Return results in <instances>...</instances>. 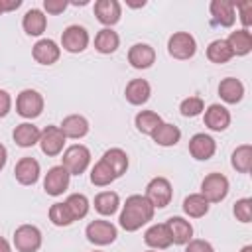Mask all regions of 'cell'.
Returning <instances> with one entry per match:
<instances>
[{"label": "cell", "instance_id": "7c38bea8", "mask_svg": "<svg viewBox=\"0 0 252 252\" xmlns=\"http://www.w3.org/2000/svg\"><path fill=\"white\" fill-rule=\"evenodd\" d=\"M128 61L134 69H148L156 61V51L148 43H134L128 51Z\"/></svg>", "mask_w": 252, "mask_h": 252}, {"label": "cell", "instance_id": "681fc988", "mask_svg": "<svg viewBox=\"0 0 252 252\" xmlns=\"http://www.w3.org/2000/svg\"><path fill=\"white\" fill-rule=\"evenodd\" d=\"M148 252H156V250H148Z\"/></svg>", "mask_w": 252, "mask_h": 252}, {"label": "cell", "instance_id": "83f0119b", "mask_svg": "<svg viewBox=\"0 0 252 252\" xmlns=\"http://www.w3.org/2000/svg\"><path fill=\"white\" fill-rule=\"evenodd\" d=\"M226 43H228L232 55H246L252 49V33L248 30H244V28L242 30H236V32H232L228 35Z\"/></svg>", "mask_w": 252, "mask_h": 252}, {"label": "cell", "instance_id": "ba28073f", "mask_svg": "<svg viewBox=\"0 0 252 252\" xmlns=\"http://www.w3.org/2000/svg\"><path fill=\"white\" fill-rule=\"evenodd\" d=\"M85 234L93 244H98V246L112 244L116 240V236H118L116 226L112 222H108V220H93V222H89Z\"/></svg>", "mask_w": 252, "mask_h": 252}, {"label": "cell", "instance_id": "1f68e13d", "mask_svg": "<svg viewBox=\"0 0 252 252\" xmlns=\"http://www.w3.org/2000/svg\"><path fill=\"white\" fill-rule=\"evenodd\" d=\"M207 57L213 63H226L232 59V51L226 43V39H215L207 47Z\"/></svg>", "mask_w": 252, "mask_h": 252}, {"label": "cell", "instance_id": "f35d334b", "mask_svg": "<svg viewBox=\"0 0 252 252\" xmlns=\"http://www.w3.org/2000/svg\"><path fill=\"white\" fill-rule=\"evenodd\" d=\"M234 215L240 222H250L252 220V199H248V197L238 199L234 203Z\"/></svg>", "mask_w": 252, "mask_h": 252}, {"label": "cell", "instance_id": "d6986e66", "mask_svg": "<svg viewBox=\"0 0 252 252\" xmlns=\"http://www.w3.org/2000/svg\"><path fill=\"white\" fill-rule=\"evenodd\" d=\"M61 132L65 134V138H73V140H79L83 136H87L89 132V120L81 114H69L63 118L61 122Z\"/></svg>", "mask_w": 252, "mask_h": 252}, {"label": "cell", "instance_id": "7a4b0ae2", "mask_svg": "<svg viewBox=\"0 0 252 252\" xmlns=\"http://www.w3.org/2000/svg\"><path fill=\"white\" fill-rule=\"evenodd\" d=\"M91 163V152L83 144H73L63 154V167L69 171V175H81Z\"/></svg>", "mask_w": 252, "mask_h": 252}, {"label": "cell", "instance_id": "8d00e7d4", "mask_svg": "<svg viewBox=\"0 0 252 252\" xmlns=\"http://www.w3.org/2000/svg\"><path fill=\"white\" fill-rule=\"evenodd\" d=\"M49 220L55 226H69L73 222V217H71L65 203H53L49 207Z\"/></svg>", "mask_w": 252, "mask_h": 252}, {"label": "cell", "instance_id": "d4e9b609", "mask_svg": "<svg viewBox=\"0 0 252 252\" xmlns=\"http://www.w3.org/2000/svg\"><path fill=\"white\" fill-rule=\"evenodd\" d=\"M100 159L112 169L114 177L124 175L126 169H128V156H126V152L120 150V148H110V150H106Z\"/></svg>", "mask_w": 252, "mask_h": 252}, {"label": "cell", "instance_id": "52a82bcc", "mask_svg": "<svg viewBox=\"0 0 252 252\" xmlns=\"http://www.w3.org/2000/svg\"><path fill=\"white\" fill-rule=\"evenodd\" d=\"M14 246L18 252H37L41 246V232L33 224H22L14 232Z\"/></svg>", "mask_w": 252, "mask_h": 252}, {"label": "cell", "instance_id": "2e32d148", "mask_svg": "<svg viewBox=\"0 0 252 252\" xmlns=\"http://www.w3.org/2000/svg\"><path fill=\"white\" fill-rule=\"evenodd\" d=\"M33 59L41 65H53L59 55H61V47L53 41V39H39L35 45H33Z\"/></svg>", "mask_w": 252, "mask_h": 252}, {"label": "cell", "instance_id": "6da1fadb", "mask_svg": "<svg viewBox=\"0 0 252 252\" xmlns=\"http://www.w3.org/2000/svg\"><path fill=\"white\" fill-rule=\"evenodd\" d=\"M154 219V207L144 195H130L120 213V226L128 232L142 228L146 222Z\"/></svg>", "mask_w": 252, "mask_h": 252}, {"label": "cell", "instance_id": "4dcf8cb0", "mask_svg": "<svg viewBox=\"0 0 252 252\" xmlns=\"http://www.w3.org/2000/svg\"><path fill=\"white\" fill-rule=\"evenodd\" d=\"M118 205H120V197L114 191H102V193H98L94 197V209L100 215H104V217L114 215L116 209H118Z\"/></svg>", "mask_w": 252, "mask_h": 252}, {"label": "cell", "instance_id": "e575fe53", "mask_svg": "<svg viewBox=\"0 0 252 252\" xmlns=\"http://www.w3.org/2000/svg\"><path fill=\"white\" fill-rule=\"evenodd\" d=\"M114 179H116V177H114L112 169H110L102 159L96 161L94 167L91 169V183L96 185V187H106V185H110Z\"/></svg>", "mask_w": 252, "mask_h": 252}, {"label": "cell", "instance_id": "bcb514c9", "mask_svg": "<svg viewBox=\"0 0 252 252\" xmlns=\"http://www.w3.org/2000/svg\"><path fill=\"white\" fill-rule=\"evenodd\" d=\"M0 252H12V250H10L8 240H6V238H2V236H0Z\"/></svg>", "mask_w": 252, "mask_h": 252}, {"label": "cell", "instance_id": "ab89813d", "mask_svg": "<svg viewBox=\"0 0 252 252\" xmlns=\"http://www.w3.org/2000/svg\"><path fill=\"white\" fill-rule=\"evenodd\" d=\"M236 10L240 12V20L244 24V30H248L252 26V2L250 0L240 2V4H236Z\"/></svg>", "mask_w": 252, "mask_h": 252}, {"label": "cell", "instance_id": "9c48e42d", "mask_svg": "<svg viewBox=\"0 0 252 252\" xmlns=\"http://www.w3.org/2000/svg\"><path fill=\"white\" fill-rule=\"evenodd\" d=\"M89 45V32L83 26H69L65 28L63 35H61V47L69 53H79L85 51Z\"/></svg>", "mask_w": 252, "mask_h": 252}, {"label": "cell", "instance_id": "3957f363", "mask_svg": "<svg viewBox=\"0 0 252 252\" xmlns=\"http://www.w3.org/2000/svg\"><path fill=\"white\" fill-rule=\"evenodd\" d=\"M16 110L24 118H37L43 110V96L33 89H24L16 98Z\"/></svg>", "mask_w": 252, "mask_h": 252}, {"label": "cell", "instance_id": "f907efd6", "mask_svg": "<svg viewBox=\"0 0 252 252\" xmlns=\"http://www.w3.org/2000/svg\"><path fill=\"white\" fill-rule=\"evenodd\" d=\"M0 14H2V8H0Z\"/></svg>", "mask_w": 252, "mask_h": 252}, {"label": "cell", "instance_id": "cb8c5ba5", "mask_svg": "<svg viewBox=\"0 0 252 252\" xmlns=\"http://www.w3.org/2000/svg\"><path fill=\"white\" fill-rule=\"evenodd\" d=\"M39 130H37V126H33L32 122H22V124H18L16 128H14V132H12V138H14V142L18 144V146H22V148H32L33 144H37L39 142Z\"/></svg>", "mask_w": 252, "mask_h": 252}, {"label": "cell", "instance_id": "ac0fdd59", "mask_svg": "<svg viewBox=\"0 0 252 252\" xmlns=\"http://www.w3.org/2000/svg\"><path fill=\"white\" fill-rule=\"evenodd\" d=\"M205 124L215 132H222L230 124V112L222 104H211L205 110Z\"/></svg>", "mask_w": 252, "mask_h": 252}, {"label": "cell", "instance_id": "816d5d0a", "mask_svg": "<svg viewBox=\"0 0 252 252\" xmlns=\"http://www.w3.org/2000/svg\"><path fill=\"white\" fill-rule=\"evenodd\" d=\"M94 252H100V250H94Z\"/></svg>", "mask_w": 252, "mask_h": 252}, {"label": "cell", "instance_id": "f1b7e54d", "mask_svg": "<svg viewBox=\"0 0 252 252\" xmlns=\"http://www.w3.org/2000/svg\"><path fill=\"white\" fill-rule=\"evenodd\" d=\"M120 45V37L110 28H102L94 37V47L98 53H114Z\"/></svg>", "mask_w": 252, "mask_h": 252}, {"label": "cell", "instance_id": "7dc6e473", "mask_svg": "<svg viewBox=\"0 0 252 252\" xmlns=\"http://www.w3.org/2000/svg\"><path fill=\"white\" fill-rule=\"evenodd\" d=\"M128 4H130V6H134V8H140V6H144L146 2L142 0V2H128Z\"/></svg>", "mask_w": 252, "mask_h": 252}, {"label": "cell", "instance_id": "d590c367", "mask_svg": "<svg viewBox=\"0 0 252 252\" xmlns=\"http://www.w3.org/2000/svg\"><path fill=\"white\" fill-rule=\"evenodd\" d=\"M65 205H67V209H69L73 220H79V219L87 217V213H89V199H87L85 195H81V193L69 195L67 201H65Z\"/></svg>", "mask_w": 252, "mask_h": 252}, {"label": "cell", "instance_id": "c3c4849f", "mask_svg": "<svg viewBox=\"0 0 252 252\" xmlns=\"http://www.w3.org/2000/svg\"><path fill=\"white\" fill-rule=\"evenodd\" d=\"M240 252H252V246H250V244H248V246H244V248H242V250H240Z\"/></svg>", "mask_w": 252, "mask_h": 252}, {"label": "cell", "instance_id": "f546056e", "mask_svg": "<svg viewBox=\"0 0 252 252\" xmlns=\"http://www.w3.org/2000/svg\"><path fill=\"white\" fill-rule=\"evenodd\" d=\"M183 211H185V215H189L193 219H201V217H205L209 213V201L201 193H193V195L185 197Z\"/></svg>", "mask_w": 252, "mask_h": 252}, {"label": "cell", "instance_id": "7bdbcfd3", "mask_svg": "<svg viewBox=\"0 0 252 252\" xmlns=\"http://www.w3.org/2000/svg\"><path fill=\"white\" fill-rule=\"evenodd\" d=\"M10 108H12V98H10V94L0 89V118H4V116L10 112Z\"/></svg>", "mask_w": 252, "mask_h": 252}, {"label": "cell", "instance_id": "277c9868", "mask_svg": "<svg viewBox=\"0 0 252 252\" xmlns=\"http://www.w3.org/2000/svg\"><path fill=\"white\" fill-rule=\"evenodd\" d=\"M201 195L209 203H220L228 195V179L222 173H209L201 183Z\"/></svg>", "mask_w": 252, "mask_h": 252}, {"label": "cell", "instance_id": "d6a6232c", "mask_svg": "<svg viewBox=\"0 0 252 252\" xmlns=\"http://www.w3.org/2000/svg\"><path fill=\"white\" fill-rule=\"evenodd\" d=\"M232 167L240 173H248L252 167V146L242 144L232 152Z\"/></svg>", "mask_w": 252, "mask_h": 252}, {"label": "cell", "instance_id": "8fae6325", "mask_svg": "<svg viewBox=\"0 0 252 252\" xmlns=\"http://www.w3.org/2000/svg\"><path fill=\"white\" fill-rule=\"evenodd\" d=\"M69 171L63 167V165H55L51 167L47 173H45V179H43V189L47 195L51 197H59L67 187H69Z\"/></svg>", "mask_w": 252, "mask_h": 252}, {"label": "cell", "instance_id": "7402d4cb", "mask_svg": "<svg viewBox=\"0 0 252 252\" xmlns=\"http://www.w3.org/2000/svg\"><path fill=\"white\" fill-rule=\"evenodd\" d=\"M219 94H220V98H222L224 102L236 104V102H240L242 96H244V85H242L238 79H234V77H226V79H222L220 85H219Z\"/></svg>", "mask_w": 252, "mask_h": 252}, {"label": "cell", "instance_id": "484cf974", "mask_svg": "<svg viewBox=\"0 0 252 252\" xmlns=\"http://www.w3.org/2000/svg\"><path fill=\"white\" fill-rule=\"evenodd\" d=\"M22 26L26 30L28 35H41L45 32V26H47V18L41 10L37 8H32L26 12L24 20H22Z\"/></svg>", "mask_w": 252, "mask_h": 252}, {"label": "cell", "instance_id": "ee69618b", "mask_svg": "<svg viewBox=\"0 0 252 252\" xmlns=\"http://www.w3.org/2000/svg\"><path fill=\"white\" fill-rule=\"evenodd\" d=\"M20 6H22V0H0L2 12H10V10H16Z\"/></svg>", "mask_w": 252, "mask_h": 252}, {"label": "cell", "instance_id": "5bb4252c", "mask_svg": "<svg viewBox=\"0 0 252 252\" xmlns=\"http://www.w3.org/2000/svg\"><path fill=\"white\" fill-rule=\"evenodd\" d=\"M165 226L169 230V236H171V242L173 244H187L191 240V236H193V226L183 217H171V219H167Z\"/></svg>", "mask_w": 252, "mask_h": 252}, {"label": "cell", "instance_id": "836d02e7", "mask_svg": "<svg viewBox=\"0 0 252 252\" xmlns=\"http://www.w3.org/2000/svg\"><path fill=\"white\" fill-rule=\"evenodd\" d=\"M161 124V116L154 110H142L136 114V128L142 132V134H150Z\"/></svg>", "mask_w": 252, "mask_h": 252}, {"label": "cell", "instance_id": "8992f818", "mask_svg": "<svg viewBox=\"0 0 252 252\" xmlns=\"http://www.w3.org/2000/svg\"><path fill=\"white\" fill-rule=\"evenodd\" d=\"M167 51H169V55L171 57H175V59H191L193 55H195V51H197V41H195V37L191 35V33H187V32H177V33H173L171 37H169V41H167Z\"/></svg>", "mask_w": 252, "mask_h": 252}, {"label": "cell", "instance_id": "603a6c76", "mask_svg": "<svg viewBox=\"0 0 252 252\" xmlns=\"http://www.w3.org/2000/svg\"><path fill=\"white\" fill-rule=\"evenodd\" d=\"M144 240L148 246L156 248V250H163L171 244V236H169V230L165 226V222H159V224H152L146 234H144Z\"/></svg>", "mask_w": 252, "mask_h": 252}, {"label": "cell", "instance_id": "30bf717a", "mask_svg": "<svg viewBox=\"0 0 252 252\" xmlns=\"http://www.w3.org/2000/svg\"><path fill=\"white\" fill-rule=\"evenodd\" d=\"M39 146L45 156H49V158L59 156L65 146V134L61 132L59 126H47L39 134Z\"/></svg>", "mask_w": 252, "mask_h": 252}, {"label": "cell", "instance_id": "e0dca14e", "mask_svg": "<svg viewBox=\"0 0 252 252\" xmlns=\"http://www.w3.org/2000/svg\"><path fill=\"white\" fill-rule=\"evenodd\" d=\"M14 175L22 185H33L39 179V163H37V159L22 158L14 167Z\"/></svg>", "mask_w": 252, "mask_h": 252}, {"label": "cell", "instance_id": "4316f807", "mask_svg": "<svg viewBox=\"0 0 252 252\" xmlns=\"http://www.w3.org/2000/svg\"><path fill=\"white\" fill-rule=\"evenodd\" d=\"M152 138H154V142H156L158 146H163V148L175 146V144L179 142V138H181V130H179L177 126H173V124L161 122V124L152 132Z\"/></svg>", "mask_w": 252, "mask_h": 252}, {"label": "cell", "instance_id": "74e56055", "mask_svg": "<svg viewBox=\"0 0 252 252\" xmlns=\"http://www.w3.org/2000/svg\"><path fill=\"white\" fill-rule=\"evenodd\" d=\"M179 110H181V114H183V116L193 118V116H197V114H201V112L205 110V102H203L199 96H189V98L181 100Z\"/></svg>", "mask_w": 252, "mask_h": 252}, {"label": "cell", "instance_id": "44dd1931", "mask_svg": "<svg viewBox=\"0 0 252 252\" xmlns=\"http://www.w3.org/2000/svg\"><path fill=\"white\" fill-rule=\"evenodd\" d=\"M124 94H126V100L130 102V104H144L148 98H150V94H152V87H150V83L146 81V79H132L128 85H126V91H124Z\"/></svg>", "mask_w": 252, "mask_h": 252}, {"label": "cell", "instance_id": "5b68a950", "mask_svg": "<svg viewBox=\"0 0 252 252\" xmlns=\"http://www.w3.org/2000/svg\"><path fill=\"white\" fill-rule=\"evenodd\" d=\"M171 195H173V191H171V183H169L165 177H154V179L148 183V187H146V195H144V197L152 203L154 209H163V207L169 205Z\"/></svg>", "mask_w": 252, "mask_h": 252}, {"label": "cell", "instance_id": "b9f144b4", "mask_svg": "<svg viewBox=\"0 0 252 252\" xmlns=\"http://www.w3.org/2000/svg\"><path fill=\"white\" fill-rule=\"evenodd\" d=\"M43 8L47 14H61L67 8V0H43Z\"/></svg>", "mask_w": 252, "mask_h": 252}, {"label": "cell", "instance_id": "9a60e30c", "mask_svg": "<svg viewBox=\"0 0 252 252\" xmlns=\"http://www.w3.org/2000/svg\"><path fill=\"white\" fill-rule=\"evenodd\" d=\"M120 4L116 0H96L94 2V16L104 26H114L120 20Z\"/></svg>", "mask_w": 252, "mask_h": 252}, {"label": "cell", "instance_id": "ffe728a7", "mask_svg": "<svg viewBox=\"0 0 252 252\" xmlns=\"http://www.w3.org/2000/svg\"><path fill=\"white\" fill-rule=\"evenodd\" d=\"M211 14H213V20L217 24H220L222 28H230L236 20L234 16V2L230 0H213L211 2Z\"/></svg>", "mask_w": 252, "mask_h": 252}, {"label": "cell", "instance_id": "f6af8a7d", "mask_svg": "<svg viewBox=\"0 0 252 252\" xmlns=\"http://www.w3.org/2000/svg\"><path fill=\"white\" fill-rule=\"evenodd\" d=\"M6 159H8V152H6V148L0 144V169L6 165Z\"/></svg>", "mask_w": 252, "mask_h": 252}, {"label": "cell", "instance_id": "60d3db41", "mask_svg": "<svg viewBox=\"0 0 252 252\" xmlns=\"http://www.w3.org/2000/svg\"><path fill=\"white\" fill-rule=\"evenodd\" d=\"M185 252H215V250H213V246H211L207 240L197 238V240H189V242H187Z\"/></svg>", "mask_w": 252, "mask_h": 252}, {"label": "cell", "instance_id": "4fadbf2b", "mask_svg": "<svg viewBox=\"0 0 252 252\" xmlns=\"http://www.w3.org/2000/svg\"><path fill=\"white\" fill-rule=\"evenodd\" d=\"M215 150H217V144L209 134H195L189 140V154L195 159H201V161L203 159H211Z\"/></svg>", "mask_w": 252, "mask_h": 252}]
</instances>
